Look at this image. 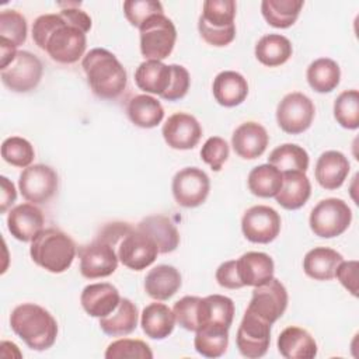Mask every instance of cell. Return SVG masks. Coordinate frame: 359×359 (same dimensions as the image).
<instances>
[{"mask_svg":"<svg viewBox=\"0 0 359 359\" xmlns=\"http://www.w3.org/2000/svg\"><path fill=\"white\" fill-rule=\"evenodd\" d=\"M32 39L55 62L76 63L86 50V32L60 14L39 15L32 25Z\"/></svg>","mask_w":359,"mask_h":359,"instance_id":"obj_1","label":"cell"},{"mask_svg":"<svg viewBox=\"0 0 359 359\" xmlns=\"http://www.w3.org/2000/svg\"><path fill=\"white\" fill-rule=\"evenodd\" d=\"M87 83L93 93L104 100H114L122 94L126 87V70L116 56L104 49H91L81 62Z\"/></svg>","mask_w":359,"mask_h":359,"instance_id":"obj_2","label":"cell"},{"mask_svg":"<svg viewBox=\"0 0 359 359\" xmlns=\"http://www.w3.org/2000/svg\"><path fill=\"white\" fill-rule=\"evenodd\" d=\"M14 334L34 351L49 349L57 337V323L53 316L35 303L17 306L10 316Z\"/></svg>","mask_w":359,"mask_h":359,"instance_id":"obj_3","label":"cell"},{"mask_svg":"<svg viewBox=\"0 0 359 359\" xmlns=\"http://www.w3.org/2000/svg\"><path fill=\"white\" fill-rule=\"evenodd\" d=\"M32 261L52 272L62 273L67 271L76 257V244L59 229H45L32 241L29 247Z\"/></svg>","mask_w":359,"mask_h":359,"instance_id":"obj_4","label":"cell"},{"mask_svg":"<svg viewBox=\"0 0 359 359\" xmlns=\"http://www.w3.org/2000/svg\"><path fill=\"white\" fill-rule=\"evenodd\" d=\"M236 1L206 0L198 21L201 36L213 46H226L236 36Z\"/></svg>","mask_w":359,"mask_h":359,"instance_id":"obj_5","label":"cell"},{"mask_svg":"<svg viewBox=\"0 0 359 359\" xmlns=\"http://www.w3.org/2000/svg\"><path fill=\"white\" fill-rule=\"evenodd\" d=\"M140 52L147 60H163L174 49L177 29L164 14H156L140 25Z\"/></svg>","mask_w":359,"mask_h":359,"instance_id":"obj_6","label":"cell"},{"mask_svg":"<svg viewBox=\"0 0 359 359\" xmlns=\"http://www.w3.org/2000/svg\"><path fill=\"white\" fill-rule=\"evenodd\" d=\"M352 222V210L348 203L338 198L320 201L310 213L311 231L323 238L341 236Z\"/></svg>","mask_w":359,"mask_h":359,"instance_id":"obj_7","label":"cell"},{"mask_svg":"<svg viewBox=\"0 0 359 359\" xmlns=\"http://www.w3.org/2000/svg\"><path fill=\"white\" fill-rule=\"evenodd\" d=\"M314 114L313 101L303 93L294 91L286 94L278 104L276 121L283 132L299 135L310 128Z\"/></svg>","mask_w":359,"mask_h":359,"instance_id":"obj_8","label":"cell"},{"mask_svg":"<svg viewBox=\"0 0 359 359\" xmlns=\"http://www.w3.org/2000/svg\"><path fill=\"white\" fill-rule=\"evenodd\" d=\"M42 62L28 50H18L14 60L1 69L3 84L15 93L34 90L42 79Z\"/></svg>","mask_w":359,"mask_h":359,"instance_id":"obj_9","label":"cell"},{"mask_svg":"<svg viewBox=\"0 0 359 359\" xmlns=\"http://www.w3.org/2000/svg\"><path fill=\"white\" fill-rule=\"evenodd\" d=\"M116 247L118 259L126 268L133 271L146 269L156 261L157 255L160 254L154 240L137 227H132Z\"/></svg>","mask_w":359,"mask_h":359,"instance_id":"obj_10","label":"cell"},{"mask_svg":"<svg viewBox=\"0 0 359 359\" xmlns=\"http://www.w3.org/2000/svg\"><path fill=\"white\" fill-rule=\"evenodd\" d=\"M271 325L252 311L245 310L236 337L240 353L250 359L264 356L271 342Z\"/></svg>","mask_w":359,"mask_h":359,"instance_id":"obj_11","label":"cell"},{"mask_svg":"<svg viewBox=\"0 0 359 359\" xmlns=\"http://www.w3.org/2000/svg\"><path fill=\"white\" fill-rule=\"evenodd\" d=\"M172 195L182 208H196L202 205L210 189L208 174L198 167H185L172 178Z\"/></svg>","mask_w":359,"mask_h":359,"instance_id":"obj_12","label":"cell"},{"mask_svg":"<svg viewBox=\"0 0 359 359\" xmlns=\"http://www.w3.org/2000/svg\"><path fill=\"white\" fill-rule=\"evenodd\" d=\"M56 171L45 164H34L22 170L18 188L25 201L38 205L48 202L57 189Z\"/></svg>","mask_w":359,"mask_h":359,"instance_id":"obj_13","label":"cell"},{"mask_svg":"<svg viewBox=\"0 0 359 359\" xmlns=\"http://www.w3.org/2000/svg\"><path fill=\"white\" fill-rule=\"evenodd\" d=\"M79 258L80 273L87 279L109 276L118 266V254L114 247L98 237L79 248Z\"/></svg>","mask_w":359,"mask_h":359,"instance_id":"obj_14","label":"cell"},{"mask_svg":"<svg viewBox=\"0 0 359 359\" xmlns=\"http://www.w3.org/2000/svg\"><path fill=\"white\" fill-rule=\"evenodd\" d=\"M241 230L248 241L268 244L273 241L280 231V216L271 206H252L245 210L241 219Z\"/></svg>","mask_w":359,"mask_h":359,"instance_id":"obj_15","label":"cell"},{"mask_svg":"<svg viewBox=\"0 0 359 359\" xmlns=\"http://www.w3.org/2000/svg\"><path fill=\"white\" fill-rule=\"evenodd\" d=\"M287 307V292L280 280L272 278L269 282L257 286L247 310L252 311L262 320L273 324Z\"/></svg>","mask_w":359,"mask_h":359,"instance_id":"obj_16","label":"cell"},{"mask_svg":"<svg viewBox=\"0 0 359 359\" xmlns=\"http://www.w3.org/2000/svg\"><path fill=\"white\" fill-rule=\"evenodd\" d=\"M161 132L165 143L177 150L194 149L202 136V128L198 119L185 112L171 115L163 125Z\"/></svg>","mask_w":359,"mask_h":359,"instance_id":"obj_17","label":"cell"},{"mask_svg":"<svg viewBox=\"0 0 359 359\" xmlns=\"http://www.w3.org/2000/svg\"><path fill=\"white\" fill-rule=\"evenodd\" d=\"M7 229L11 236L22 243L32 241L43 230V215L34 203H21L10 209Z\"/></svg>","mask_w":359,"mask_h":359,"instance_id":"obj_18","label":"cell"},{"mask_svg":"<svg viewBox=\"0 0 359 359\" xmlns=\"http://www.w3.org/2000/svg\"><path fill=\"white\" fill-rule=\"evenodd\" d=\"M269 142L266 129L258 122L241 123L231 136V146L236 154L245 160H254L264 154Z\"/></svg>","mask_w":359,"mask_h":359,"instance_id":"obj_19","label":"cell"},{"mask_svg":"<svg viewBox=\"0 0 359 359\" xmlns=\"http://www.w3.org/2000/svg\"><path fill=\"white\" fill-rule=\"evenodd\" d=\"M80 302L88 316L102 318L118 307L121 296L118 289L111 283H91L83 289Z\"/></svg>","mask_w":359,"mask_h":359,"instance_id":"obj_20","label":"cell"},{"mask_svg":"<svg viewBox=\"0 0 359 359\" xmlns=\"http://www.w3.org/2000/svg\"><path fill=\"white\" fill-rule=\"evenodd\" d=\"M349 174V161L337 150L324 151L316 163V180L325 189L339 188Z\"/></svg>","mask_w":359,"mask_h":359,"instance_id":"obj_21","label":"cell"},{"mask_svg":"<svg viewBox=\"0 0 359 359\" xmlns=\"http://www.w3.org/2000/svg\"><path fill=\"white\" fill-rule=\"evenodd\" d=\"M237 271L244 286H261L273 278V261L265 252L250 251L237 259Z\"/></svg>","mask_w":359,"mask_h":359,"instance_id":"obj_22","label":"cell"},{"mask_svg":"<svg viewBox=\"0 0 359 359\" xmlns=\"http://www.w3.org/2000/svg\"><path fill=\"white\" fill-rule=\"evenodd\" d=\"M278 351L286 359H313L317 344L304 328L287 327L278 337Z\"/></svg>","mask_w":359,"mask_h":359,"instance_id":"obj_23","label":"cell"},{"mask_svg":"<svg viewBox=\"0 0 359 359\" xmlns=\"http://www.w3.org/2000/svg\"><path fill=\"white\" fill-rule=\"evenodd\" d=\"M182 279L177 268L171 265H157L144 278V290L154 300H168L181 287Z\"/></svg>","mask_w":359,"mask_h":359,"instance_id":"obj_24","label":"cell"},{"mask_svg":"<svg viewBox=\"0 0 359 359\" xmlns=\"http://www.w3.org/2000/svg\"><path fill=\"white\" fill-rule=\"evenodd\" d=\"M213 97L223 107H236L240 105L248 94V83L243 74L224 70L220 72L213 80Z\"/></svg>","mask_w":359,"mask_h":359,"instance_id":"obj_25","label":"cell"},{"mask_svg":"<svg viewBox=\"0 0 359 359\" xmlns=\"http://www.w3.org/2000/svg\"><path fill=\"white\" fill-rule=\"evenodd\" d=\"M171 77V65H165L161 60H144L135 72L136 86L144 93L160 97L168 90Z\"/></svg>","mask_w":359,"mask_h":359,"instance_id":"obj_26","label":"cell"},{"mask_svg":"<svg viewBox=\"0 0 359 359\" xmlns=\"http://www.w3.org/2000/svg\"><path fill=\"white\" fill-rule=\"evenodd\" d=\"M283 174V184L276 194V202L287 210H296L302 208L311 195V184L306 172L286 171Z\"/></svg>","mask_w":359,"mask_h":359,"instance_id":"obj_27","label":"cell"},{"mask_svg":"<svg viewBox=\"0 0 359 359\" xmlns=\"http://www.w3.org/2000/svg\"><path fill=\"white\" fill-rule=\"evenodd\" d=\"M136 227L154 240L160 254L172 252L180 244V234L177 227L168 217L163 215L147 216L140 220Z\"/></svg>","mask_w":359,"mask_h":359,"instance_id":"obj_28","label":"cell"},{"mask_svg":"<svg viewBox=\"0 0 359 359\" xmlns=\"http://www.w3.org/2000/svg\"><path fill=\"white\" fill-rule=\"evenodd\" d=\"M140 325L149 338L164 339L174 331V311L163 303H150L142 311Z\"/></svg>","mask_w":359,"mask_h":359,"instance_id":"obj_29","label":"cell"},{"mask_svg":"<svg viewBox=\"0 0 359 359\" xmlns=\"http://www.w3.org/2000/svg\"><path fill=\"white\" fill-rule=\"evenodd\" d=\"M342 255L328 247H314L303 258V269L314 280H330L335 276Z\"/></svg>","mask_w":359,"mask_h":359,"instance_id":"obj_30","label":"cell"},{"mask_svg":"<svg viewBox=\"0 0 359 359\" xmlns=\"http://www.w3.org/2000/svg\"><path fill=\"white\" fill-rule=\"evenodd\" d=\"M126 112L132 123L144 129L157 126L164 118V108L161 102L147 94L132 97L128 102Z\"/></svg>","mask_w":359,"mask_h":359,"instance_id":"obj_31","label":"cell"},{"mask_svg":"<svg viewBox=\"0 0 359 359\" xmlns=\"http://www.w3.org/2000/svg\"><path fill=\"white\" fill-rule=\"evenodd\" d=\"M137 307L129 299H121L118 307L108 316L100 318V328L111 337H122L137 327Z\"/></svg>","mask_w":359,"mask_h":359,"instance_id":"obj_32","label":"cell"},{"mask_svg":"<svg viewBox=\"0 0 359 359\" xmlns=\"http://www.w3.org/2000/svg\"><path fill=\"white\" fill-rule=\"evenodd\" d=\"M234 318V303L223 294H210L201 299L199 328L208 324L230 328Z\"/></svg>","mask_w":359,"mask_h":359,"instance_id":"obj_33","label":"cell"},{"mask_svg":"<svg viewBox=\"0 0 359 359\" xmlns=\"http://www.w3.org/2000/svg\"><path fill=\"white\" fill-rule=\"evenodd\" d=\"M292 42L280 34L264 35L255 45L257 59L268 67H276L286 63L292 56Z\"/></svg>","mask_w":359,"mask_h":359,"instance_id":"obj_34","label":"cell"},{"mask_svg":"<svg viewBox=\"0 0 359 359\" xmlns=\"http://www.w3.org/2000/svg\"><path fill=\"white\" fill-rule=\"evenodd\" d=\"M195 349L205 358L222 356L229 345V328L208 324L195 331Z\"/></svg>","mask_w":359,"mask_h":359,"instance_id":"obj_35","label":"cell"},{"mask_svg":"<svg viewBox=\"0 0 359 359\" xmlns=\"http://www.w3.org/2000/svg\"><path fill=\"white\" fill-rule=\"evenodd\" d=\"M248 189L259 198H272L280 191L283 174L272 164H261L254 167L248 174Z\"/></svg>","mask_w":359,"mask_h":359,"instance_id":"obj_36","label":"cell"},{"mask_svg":"<svg viewBox=\"0 0 359 359\" xmlns=\"http://www.w3.org/2000/svg\"><path fill=\"white\" fill-rule=\"evenodd\" d=\"M306 76L314 91L330 93L339 84L341 70L335 60L330 57H320L310 63Z\"/></svg>","mask_w":359,"mask_h":359,"instance_id":"obj_37","label":"cell"},{"mask_svg":"<svg viewBox=\"0 0 359 359\" xmlns=\"http://www.w3.org/2000/svg\"><path fill=\"white\" fill-rule=\"evenodd\" d=\"M302 0H264L261 11L266 22L275 28H289L300 14Z\"/></svg>","mask_w":359,"mask_h":359,"instance_id":"obj_38","label":"cell"},{"mask_svg":"<svg viewBox=\"0 0 359 359\" xmlns=\"http://www.w3.org/2000/svg\"><path fill=\"white\" fill-rule=\"evenodd\" d=\"M268 163L276 167L280 172L286 171H302L306 172L309 168V154L297 144L285 143L273 149L268 157Z\"/></svg>","mask_w":359,"mask_h":359,"instance_id":"obj_39","label":"cell"},{"mask_svg":"<svg viewBox=\"0 0 359 359\" xmlns=\"http://www.w3.org/2000/svg\"><path fill=\"white\" fill-rule=\"evenodd\" d=\"M334 116L345 129L359 126V93L358 90L342 91L334 102Z\"/></svg>","mask_w":359,"mask_h":359,"instance_id":"obj_40","label":"cell"},{"mask_svg":"<svg viewBox=\"0 0 359 359\" xmlns=\"http://www.w3.org/2000/svg\"><path fill=\"white\" fill-rule=\"evenodd\" d=\"M1 157L6 163L14 165L27 168L31 165L35 151L32 144L20 136H10L1 143Z\"/></svg>","mask_w":359,"mask_h":359,"instance_id":"obj_41","label":"cell"},{"mask_svg":"<svg viewBox=\"0 0 359 359\" xmlns=\"http://www.w3.org/2000/svg\"><path fill=\"white\" fill-rule=\"evenodd\" d=\"M0 39L15 48L25 42L27 21L21 13L15 10H3L0 13Z\"/></svg>","mask_w":359,"mask_h":359,"instance_id":"obj_42","label":"cell"},{"mask_svg":"<svg viewBox=\"0 0 359 359\" xmlns=\"http://www.w3.org/2000/svg\"><path fill=\"white\" fill-rule=\"evenodd\" d=\"M107 359H151L150 346L140 339L122 338L111 342L105 351Z\"/></svg>","mask_w":359,"mask_h":359,"instance_id":"obj_43","label":"cell"},{"mask_svg":"<svg viewBox=\"0 0 359 359\" xmlns=\"http://www.w3.org/2000/svg\"><path fill=\"white\" fill-rule=\"evenodd\" d=\"M199 304L201 297L184 296L174 303L172 311L175 321L187 331H196L199 328Z\"/></svg>","mask_w":359,"mask_h":359,"instance_id":"obj_44","label":"cell"},{"mask_svg":"<svg viewBox=\"0 0 359 359\" xmlns=\"http://www.w3.org/2000/svg\"><path fill=\"white\" fill-rule=\"evenodd\" d=\"M123 13L126 20L137 28L151 15L164 14L161 3L156 0H128L123 3Z\"/></svg>","mask_w":359,"mask_h":359,"instance_id":"obj_45","label":"cell"},{"mask_svg":"<svg viewBox=\"0 0 359 359\" xmlns=\"http://www.w3.org/2000/svg\"><path fill=\"white\" fill-rule=\"evenodd\" d=\"M201 158L213 171H220L222 165L229 158V144H227V142L220 136L209 137L201 149Z\"/></svg>","mask_w":359,"mask_h":359,"instance_id":"obj_46","label":"cell"},{"mask_svg":"<svg viewBox=\"0 0 359 359\" xmlns=\"http://www.w3.org/2000/svg\"><path fill=\"white\" fill-rule=\"evenodd\" d=\"M171 83L168 90L161 95V98L167 101H177L187 95L189 88V73L181 65H171Z\"/></svg>","mask_w":359,"mask_h":359,"instance_id":"obj_47","label":"cell"},{"mask_svg":"<svg viewBox=\"0 0 359 359\" xmlns=\"http://www.w3.org/2000/svg\"><path fill=\"white\" fill-rule=\"evenodd\" d=\"M358 261H341L335 271L337 279L355 297L358 296Z\"/></svg>","mask_w":359,"mask_h":359,"instance_id":"obj_48","label":"cell"},{"mask_svg":"<svg viewBox=\"0 0 359 359\" xmlns=\"http://www.w3.org/2000/svg\"><path fill=\"white\" fill-rule=\"evenodd\" d=\"M216 280L222 287L226 289H240L243 287V282L240 280L238 271H237V261H226L219 265L216 271Z\"/></svg>","mask_w":359,"mask_h":359,"instance_id":"obj_49","label":"cell"},{"mask_svg":"<svg viewBox=\"0 0 359 359\" xmlns=\"http://www.w3.org/2000/svg\"><path fill=\"white\" fill-rule=\"evenodd\" d=\"M59 6L65 7V8H62V11L59 14L67 22L79 27L84 32L90 31V28H91V18H90V15L86 11L79 8L80 3H60Z\"/></svg>","mask_w":359,"mask_h":359,"instance_id":"obj_50","label":"cell"},{"mask_svg":"<svg viewBox=\"0 0 359 359\" xmlns=\"http://www.w3.org/2000/svg\"><path fill=\"white\" fill-rule=\"evenodd\" d=\"M1 184V196H0V212L4 213L17 199V191L14 184L4 175L0 177Z\"/></svg>","mask_w":359,"mask_h":359,"instance_id":"obj_51","label":"cell"}]
</instances>
